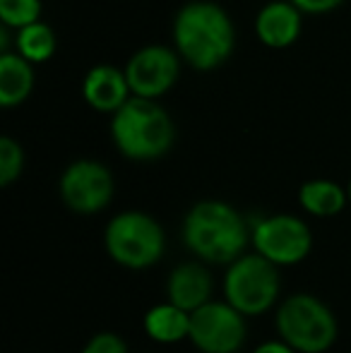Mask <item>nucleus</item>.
I'll list each match as a JSON object with an SVG mask.
<instances>
[{
	"label": "nucleus",
	"mask_w": 351,
	"mask_h": 353,
	"mask_svg": "<svg viewBox=\"0 0 351 353\" xmlns=\"http://www.w3.org/2000/svg\"><path fill=\"white\" fill-rule=\"evenodd\" d=\"M183 243L205 265H234L245 255L253 228L236 207L221 200H202L183 219Z\"/></svg>",
	"instance_id": "obj_1"
},
{
	"label": "nucleus",
	"mask_w": 351,
	"mask_h": 353,
	"mask_svg": "<svg viewBox=\"0 0 351 353\" xmlns=\"http://www.w3.org/2000/svg\"><path fill=\"white\" fill-rule=\"evenodd\" d=\"M176 51L195 70H214L234 53L236 29L229 12L210 0H192L174 19Z\"/></svg>",
	"instance_id": "obj_2"
},
{
	"label": "nucleus",
	"mask_w": 351,
	"mask_h": 353,
	"mask_svg": "<svg viewBox=\"0 0 351 353\" xmlns=\"http://www.w3.org/2000/svg\"><path fill=\"white\" fill-rule=\"evenodd\" d=\"M111 137L123 157L132 161H152L174 147L176 128L171 116L157 101L132 97L113 113Z\"/></svg>",
	"instance_id": "obj_3"
},
{
	"label": "nucleus",
	"mask_w": 351,
	"mask_h": 353,
	"mask_svg": "<svg viewBox=\"0 0 351 353\" xmlns=\"http://www.w3.org/2000/svg\"><path fill=\"white\" fill-rule=\"evenodd\" d=\"M103 245L116 265L126 270H147L164 257L166 236L161 223L145 212H121L106 223Z\"/></svg>",
	"instance_id": "obj_4"
},
{
	"label": "nucleus",
	"mask_w": 351,
	"mask_h": 353,
	"mask_svg": "<svg viewBox=\"0 0 351 353\" xmlns=\"http://www.w3.org/2000/svg\"><path fill=\"white\" fill-rule=\"evenodd\" d=\"M277 332L296 353H325L337 339V320L313 293H294L277 310Z\"/></svg>",
	"instance_id": "obj_5"
},
{
	"label": "nucleus",
	"mask_w": 351,
	"mask_h": 353,
	"mask_svg": "<svg viewBox=\"0 0 351 353\" xmlns=\"http://www.w3.org/2000/svg\"><path fill=\"white\" fill-rule=\"evenodd\" d=\"M281 279L272 262L258 252H245L224 274V301L243 317H260L279 298Z\"/></svg>",
	"instance_id": "obj_6"
},
{
	"label": "nucleus",
	"mask_w": 351,
	"mask_h": 353,
	"mask_svg": "<svg viewBox=\"0 0 351 353\" xmlns=\"http://www.w3.org/2000/svg\"><path fill=\"white\" fill-rule=\"evenodd\" d=\"M250 243L255 252L274 267H291L310 255L313 233L308 223L294 214H272L253 223Z\"/></svg>",
	"instance_id": "obj_7"
},
{
	"label": "nucleus",
	"mask_w": 351,
	"mask_h": 353,
	"mask_svg": "<svg viewBox=\"0 0 351 353\" xmlns=\"http://www.w3.org/2000/svg\"><path fill=\"white\" fill-rule=\"evenodd\" d=\"M200 353H239L245 344V317L226 301H212L190 315V334Z\"/></svg>",
	"instance_id": "obj_8"
},
{
	"label": "nucleus",
	"mask_w": 351,
	"mask_h": 353,
	"mask_svg": "<svg viewBox=\"0 0 351 353\" xmlns=\"http://www.w3.org/2000/svg\"><path fill=\"white\" fill-rule=\"evenodd\" d=\"M58 190L68 210L77 214H97L111 205L116 183L103 163L80 159L63 171Z\"/></svg>",
	"instance_id": "obj_9"
},
{
	"label": "nucleus",
	"mask_w": 351,
	"mask_h": 353,
	"mask_svg": "<svg viewBox=\"0 0 351 353\" xmlns=\"http://www.w3.org/2000/svg\"><path fill=\"white\" fill-rule=\"evenodd\" d=\"M181 63L169 46H145L128 61L126 77L130 92L140 99H159L174 87Z\"/></svg>",
	"instance_id": "obj_10"
},
{
	"label": "nucleus",
	"mask_w": 351,
	"mask_h": 353,
	"mask_svg": "<svg viewBox=\"0 0 351 353\" xmlns=\"http://www.w3.org/2000/svg\"><path fill=\"white\" fill-rule=\"evenodd\" d=\"M212 291H214V279H212L210 270L200 262H183L171 272L169 281H166L169 303L190 315L202 305L212 303Z\"/></svg>",
	"instance_id": "obj_11"
},
{
	"label": "nucleus",
	"mask_w": 351,
	"mask_h": 353,
	"mask_svg": "<svg viewBox=\"0 0 351 353\" xmlns=\"http://www.w3.org/2000/svg\"><path fill=\"white\" fill-rule=\"evenodd\" d=\"M85 101L101 113H116L128 103L130 84H128L126 70H118L113 65H97L87 72L82 82Z\"/></svg>",
	"instance_id": "obj_12"
},
{
	"label": "nucleus",
	"mask_w": 351,
	"mask_h": 353,
	"mask_svg": "<svg viewBox=\"0 0 351 353\" xmlns=\"http://www.w3.org/2000/svg\"><path fill=\"white\" fill-rule=\"evenodd\" d=\"M258 39L270 48H286L301 34V10L291 0L267 3L255 19Z\"/></svg>",
	"instance_id": "obj_13"
},
{
	"label": "nucleus",
	"mask_w": 351,
	"mask_h": 353,
	"mask_svg": "<svg viewBox=\"0 0 351 353\" xmlns=\"http://www.w3.org/2000/svg\"><path fill=\"white\" fill-rule=\"evenodd\" d=\"M145 332L157 344H176L190 334V312L171 305L169 301L150 307L145 315Z\"/></svg>",
	"instance_id": "obj_14"
},
{
	"label": "nucleus",
	"mask_w": 351,
	"mask_h": 353,
	"mask_svg": "<svg viewBox=\"0 0 351 353\" xmlns=\"http://www.w3.org/2000/svg\"><path fill=\"white\" fill-rule=\"evenodd\" d=\"M299 202L310 216L330 219L337 216L347 207L349 195L339 183L328 181V178H318V181H308L301 185Z\"/></svg>",
	"instance_id": "obj_15"
},
{
	"label": "nucleus",
	"mask_w": 351,
	"mask_h": 353,
	"mask_svg": "<svg viewBox=\"0 0 351 353\" xmlns=\"http://www.w3.org/2000/svg\"><path fill=\"white\" fill-rule=\"evenodd\" d=\"M32 87V63L24 61L19 53H3L0 56V103L5 108L17 106L29 97Z\"/></svg>",
	"instance_id": "obj_16"
},
{
	"label": "nucleus",
	"mask_w": 351,
	"mask_h": 353,
	"mask_svg": "<svg viewBox=\"0 0 351 353\" xmlns=\"http://www.w3.org/2000/svg\"><path fill=\"white\" fill-rule=\"evenodd\" d=\"M56 46H58L56 32L43 22L29 24V27L19 29L17 34V51L29 63L51 61L53 53H56Z\"/></svg>",
	"instance_id": "obj_17"
},
{
	"label": "nucleus",
	"mask_w": 351,
	"mask_h": 353,
	"mask_svg": "<svg viewBox=\"0 0 351 353\" xmlns=\"http://www.w3.org/2000/svg\"><path fill=\"white\" fill-rule=\"evenodd\" d=\"M41 0H0V19L5 27L24 29L41 22Z\"/></svg>",
	"instance_id": "obj_18"
},
{
	"label": "nucleus",
	"mask_w": 351,
	"mask_h": 353,
	"mask_svg": "<svg viewBox=\"0 0 351 353\" xmlns=\"http://www.w3.org/2000/svg\"><path fill=\"white\" fill-rule=\"evenodd\" d=\"M24 168V152L19 142L12 137H0V185L8 188L22 176Z\"/></svg>",
	"instance_id": "obj_19"
},
{
	"label": "nucleus",
	"mask_w": 351,
	"mask_h": 353,
	"mask_svg": "<svg viewBox=\"0 0 351 353\" xmlns=\"http://www.w3.org/2000/svg\"><path fill=\"white\" fill-rule=\"evenodd\" d=\"M82 353H128V346L113 332H99L87 341Z\"/></svg>",
	"instance_id": "obj_20"
},
{
	"label": "nucleus",
	"mask_w": 351,
	"mask_h": 353,
	"mask_svg": "<svg viewBox=\"0 0 351 353\" xmlns=\"http://www.w3.org/2000/svg\"><path fill=\"white\" fill-rule=\"evenodd\" d=\"M301 12H308V14H323L330 12V10L339 8L344 0H291Z\"/></svg>",
	"instance_id": "obj_21"
},
{
	"label": "nucleus",
	"mask_w": 351,
	"mask_h": 353,
	"mask_svg": "<svg viewBox=\"0 0 351 353\" xmlns=\"http://www.w3.org/2000/svg\"><path fill=\"white\" fill-rule=\"evenodd\" d=\"M253 353H296L289 344H284L281 339H272V341H263L260 346H255Z\"/></svg>",
	"instance_id": "obj_22"
},
{
	"label": "nucleus",
	"mask_w": 351,
	"mask_h": 353,
	"mask_svg": "<svg viewBox=\"0 0 351 353\" xmlns=\"http://www.w3.org/2000/svg\"><path fill=\"white\" fill-rule=\"evenodd\" d=\"M347 195H349V205H351V181H349V188H347Z\"/></svg>",
	"instance_id": "obj_23"
}]
</instances>
